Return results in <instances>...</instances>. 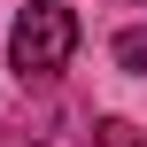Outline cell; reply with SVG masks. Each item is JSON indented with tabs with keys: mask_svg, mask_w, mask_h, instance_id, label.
Masks as SVG:
<instances>
[{
	"mask_svg": "<svg viewBox=\"0 0 147 147\" xmlns=\"http://www.w3.org/2000/svg\"><path fill=\"white\" fill-rule=\"evenodd\" d=\"M70 54H78V16H70V8L39 0V8H23V16H16V31H8V62H16V78H23V85H47Z\"/></svg>",
	"mask_w": 147,
	"mask_h": 147,
	"instance_id": "1",
	"label": "cell"
},
{
	"mask_svg": "<svg viewBox=\"0 0 147 147\" xmlns=\"http://www.w3.org/2000/svg\"><path fill=\"white\" fill-rule=\"evenodd\" d=\"M85 147H147V132L140 124H124V116H109V124H93V140Z\"/></svg>",
	"mask_w": 147,
	"mask_h": 147,
	"instance_id": "2",
	"label": "cell"
},
{
	"mask_svg": "<svg viewBox=\"0 0 147 147\" xmlns=\"http://www.w3.org/2000/svg\"><path fill=\"white\" fill-rule=\"evenodd\" d=\"M116 70L147 78V31H124V39H116Z\"/></svg>",
	"mask_w": 147,
	"mask_h": 147,
	"instance_id": "3",
	"label": "cell"
}]
</instances>
